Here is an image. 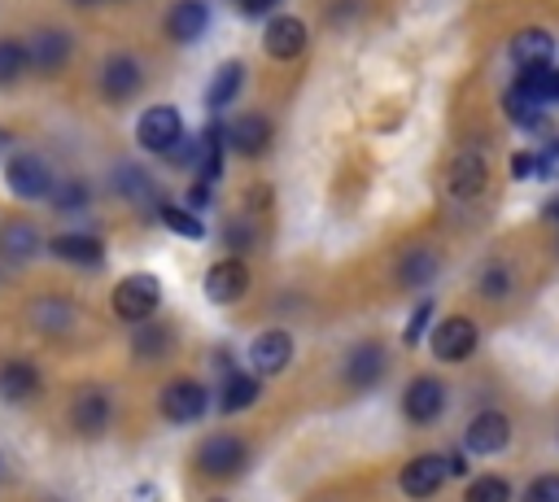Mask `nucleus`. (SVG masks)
Wrapping results in <instances>:
<instances>
[{"label":"nucleus","mask_w":559,"mask_h":502,"mask_svg":"<svg viewBox=\"0 0 559 502\" xmlns=\"http://www.w3.org/2000/svg\"><path fill=\"white\" fill-rule=\"evenodd\" d=\"M135 140H140V148H148V153H170V148L183 140V118H179V109H175V105H148V109L140 113V122H135Z\"/></svg>","instance_id":"1"},{"label":"nucleus","mask_w":559,"mask_h":502,"mask_svg":"<svg viewBox=\"0 0 559 502\" xmlns=\"http://www.w3.org/2000/svg\"><path fill=\"white\" fill-rule=\"evenodd\" d=\"M162 301V284L157 275H127L118 288H114V314L127 319V323H144Z\"/></svg>","instance_id":"2"},{"label":"nucleus","mask_w":559,"mask_h":502,"mask_svg":"<svg viewBox=\"0 0 559 502\" xmlns=\"http://www.w3.org/2000/svg\"><path fill=\"white\" fill-rule=\"evenodd\" d=\"M197 467H201L210 480H231V476L245 467V441L231 437V432L205 437L201 450H197Z\"/></svg>","instance_id":"3"},{"label":"nucleus","mask_w":559,"mask_h":502,"mask_svg":"<svg viewBox=\"0 0 559 502\" xmlns=\"http://www.w3.org/2000/svg\"><path fill=\"white\" fill-rule=\"evenodd\" d=\"M4 183H9L22 201H44V196L52 192V175H48V166H44L35 153H13V157L4 162Z\"/></svg>","instance_id":"4"},{"label":"nucleus","mask_w":559,"mask_h":502,"mask_svg":"<svg viewBox=\"0 0 559 502\" xmlns=\"http://www.w3.org/2000/svg\"><path fill=\"white\" fill-rule=\"evenodd\" d=\"M472 349H476V323H472L467 314H450V319L437 323V332H432V354H437L441 362H463Z\"/></svg>","instance_id":"5"},{"label":"nucleus","mask_w":559,"mask_h":502,"mask_svg":"<svg viewBox=\"0 0 559 502\" xmlns=\"http://www.w3.org/2000/svg\"><path fill=\"white\" fill-rule=\"evenodd\" d=\"M205 406H210V393L197 380H175L162 389V415L170 423H192L205 415Z\"/></svg>","instance_id":"6"},{"label":"nucleus","mask_w":559,"mask_h":502,"mask_svg":"<svg viewBox=\"0 0 559 502\" xmlns=\"http://www.w3.org/2000/svg\"><path fill=\"white\" fill-rule=\"evenodd\" d=\"M245 288H249V266H245L240 258H223V262H214L210 275H205V297H210L214 306L240 301Z\"/></svg>","instance_id":"7"},{"label":"nucleus","mask_w":559,"mask_h":502,"mask_svg":"<svg viewBox=\"0 0 559 502\" xmlns=\"http://www.w3.org/2000/svg\"><path fill=\"white\" fill-rule=\"evenodd\" d=\"M445 480H450V467L441 454H419L402 467V493L406 498H432Z\"/></svg>","instance_id":"8"},{"label":"nucleus","mask_w":559,"mask_h":502,"mask_svg":"<svg viewBox=\"0 0 559 502\" xmlns=\"http://www.w3.org/2000/svg\"><path fill=\"white\" fill-rule=\"evenodd\" d=\"M140 83H144V70H140V61L131 52H114L105 61V70H100V92L109 100H131L140 92Z\"/></svg>","instance_id":"9"},{"label":"nucleus","mask_w":559,"mask_h":502,"mask_svg":"<svg viewBox=\"0 0 559 502\" xmlns=\"http://www.w3.org/2000/svg\"><path fill=\"white\" fill-rule=\"evenodd\" d=\"M402 410H406V419H415V423H432V419L445 410V384L432 380V375L411 380V384H406V397H402Z\"/></svg>","instance_id":"10"},{"label":"nucleus","mask_w":559,"mask_h":502,"mask_svg":"<svg viewBox=\"0 0 559 502\" xmlns=\"http://www.w3.org/2000/svg\"><path fill=\"white\" fill-rule=\"evenodd\" d=\"M262 48H266L275 61H293V57H301V48H306V26H301L293 13H280V17L266 22V31H262Z\"/></svg>","instance_id":"11"},{"label":"nucleus","mask_w":559,"mask_h":502,"mask_svg":"<svg viewBox=\"0 0 559 502\" xmlns=\"http://www.w3.org/2000/svg\"><path fill=\"white\" fill-rule=\"evenodd\" d=\"M511 441V423H507V415H498V410H480L472 423H467V432H463V445L472 450V454H493V450H502Z\"/></svg>","instance_id":"12"},{"label":"nucleus","mask_w":559,"mask_h":502,"mask_svg":"<svg viewBox=\"0 0 559 502\" xmlns=\"http://www.w3.org/2000/svg\"><path fill=\"white\" fill-rule=\"evenodd\" d=\"M293 362V336L288 332H262L249 349V367L258 375H280Z\"/></svg>","instance_id":"13"},{"label":"nucleus","mask_w":559,"mask_h":502,"mask_svg":"<svg viewBox=\"0 0 559 502\" xmlns=\"http://www.w3.org/2000/svg\"><path fill=\"white\" fill-rule=\"evenodd\" d=\"M223 144H231L245 157H258L271 144V122L262 113H245V118H236V122L223 127Z\"/></svg>","instance_id":"14"},{"label":"nucleus","mask_w":559,"mask_h":502,"mask_svg":"<svg viewBox=\"0 0 559 502\" xmlns=\"http://www.w3.org/2000/svg\"><path fill=\"white\" fill-rule=\"evenodd\" d=\"M384 367H389V354H384L376 340H358V345L345 354V380L358 384V389L376 384V380L384 375Z\"/></svg>","instance_id":"15"},{"label":"nucleus","mask_w":559,"mask_h":502,"mask_svg":"<svg viewBox=\"0 0 559 502\" xmlns=\"http://www.w3.org/2000/svg\"><path fill=\"white\" fill-rule=\"evenodd\" d=\"M511 57H515L520 74H528V70H546L550 57H555V39H550L546 31H537V26H528V31L511 35Z\"/></svg>","instance_id":"16"},{"label":"nucleus","mask_w":559,"mask_h":502,"mask_svg":"<svg viewBox=\"0 0 559 502\" xmlns=\"http://www.w3.org/2000/svg\"><path fill=\"white\" fill-rule=\"evenodd\" d=\"M52 258H61V262H74V266H87V271H96L100 262H105V244L96 240V236H87V231H66V236H52Z\"/></svg>","instance_id":"17"},{"label":"nucleus","mask_w":559,"mask_h":502,"mask_svg":"<svg viewBox=\"0 0 559 502\" xmlns=\"http://www.w3.org/2000/svg\"><path fill=\"white\" fill-rule=\"evenodd\" d=\"M70 61V35L66 31H39L26 44V65L35 70H61Z\"/></svg>","instance_id":"18"},{"label":"nucleus","mask_w":559,"mask_h":502,"mask_svg":"<svg viewBox=\"0 0 559 502\" xmlns=\"http://www.w3.org/2000/svg\"><path fill=\"white\" fill-rule=\"evenodd\" d=\"M205 22H210V9H205L201 0H179V4L166 13V35L179 39V44H192V39H201Z\"/></svg>","instance_id":"19"},{"label":"nucleus","mask_w":559,"mask_h":502,"mask_svg":"<svg viewBox=\"0 0 559 502\" xmlns=\"http://www.w3.org/2000/svg\"><path fill=\"white\" fill-rule=\"evenodd\" d=\"M188 166L201 170V183L218 179V170H223V127H218V122H210V127L192 140V162H188Z\"/></svg>","instance_id":"20"},{"label":"nucleus","mask_w":559,"mask_h":502,"mask_svg":"<svg viewBox=\"0 0 559 502\" xmlns=\"http://www.w3.org/2000/svg\"><path fill=\"white\" fill-rule=\"evenodd\" d=\"M70 419H74V428L87 432V437L105 432V423H109V397H105L100 389H83V393L74 397V406H70Z\"/></svg>","instance_id":"21"},{"label":"nucleus","mask_w":559,"mask_h":502,"mask_svg":"<svg viewBox=\"0 0 559 502\" xmlns=\"http://www.w3.org/2000/svg\"><path fill=\"white\" fill-rule=\"evenodd\" d=\"M35 389H39V371H35L31 362H4V367H0V397H4L9 406L31 402Z\"/></svg>","instance_id":"22"},{"label":"nucleus","mask_w":559,"mask_h":502,"mask_svg":"<svg viewBox=\"0 0 559 502\" xmlns=\"http://www.w3.org/2000/svg\"><path fill=\"white\" fill-rule=\"evenodd\" d=\"M480 188H485V162H480V153H459L454 166H450V192L467 201Z\"/></svg>","instance_id":"23"},{"label":"nucleus","mask_w":559,"mask_h":502,"mask_svg":"<svg viewBox=\"0 0 559 502\" xmlns=\"http://www.w3.org/2000/svg\"><path fill=\"white\" fill-rule=\"evenodd\" d=\"M240 83H245V65H240V61H223V65L214 70L210 87H205V105H210V109L231 105V100H236V92H240Z\"/></svg>","instance_id":"24"},{"label":"nucleus","mask_w":559,"mask_h":502,"mask_svg":"<svg viewBox=\"0 0 559 502\" xmlns=\"http://www.w3.org/2000/svg\"><path fill=\"white\" fill-rule=\"evenodd\" d=\"M253 397H258V380H253V375H245V371H227L223 393H218V406H223L227 415H236V410L253 406Z\"/></svg>","instance_id":"25"},{"label":"nucleus","mask_w":559,"mask_h":502,"mask_svg":"<svg viewBox=\"0 0 559 502\" xmlns=\"http://www.w3.org/2000/svg\"><path fill=\"white\" fill-rule=\"evenodd\" d=\"M39 249V236H35V227L31 223H13L4 236H0V258H17V262H26L31 253Z\"/></svg>","instance_id":"26"},{"label":"nucleus","mask_w":559,"mask_h":502,"mask_svg":"<svg viewBox=\"0 0 559 502\" xmlns=\"http://www.w3.org/2000/svg\"><path fill=\"white\" fill-rule=\"evenodd\" d=\"M437 275V253H428V249H411L406 258H402V271H397V279L406 284V288H415V284H428Z\"/></svg>","instance_id":"27"},{"label":"nucleus","mask_w":559,"mask_h":502,"mask_svg":"<svg viewBox=\"0 0 559 502\" xmlns=\"http://www.w3.org/2000/svg\"><path fill=\"white\" fill-rule=\"evenodd\" d=\"M157 214H162V223H166L175 236H183V240H201V236H205L201 218H197L192 210H183V205H162Z\"/></svg>","instance_id":"28"},{"label":"nucleus","mask_w":559,"mask_h":502,"mask_svg":"<svg viewBox=\"0 0 559 502\" xmlns=\"http://www.w3.org/2000/svg\"><path fill=\"white\" fill-rule=\"evenodd\" d=\"M507 498H511V489L502 476H476L463 493V502H507Z\"/></svg>","instance_id":"29"},{"label":"nucleus","mask_w":559,"mask_h":502,"mask_svg":"<svg viewBox=\"0 0 559 502\" xmlns=\"http://www.w3.org/2000/svg\"><path fill=\"white\" fill-rule=\"evenodd\" d=\"M22 70H26V44H17V39H0V87L13 83Z\"/></svg>","instance_id":"30"},{"label":"nucleus","mask_w":559,"mask_h":502,"mask_svg":"<svg viewBox=\"0 0 559 502\" xmlns=\"http://www.w3.org/2000/svg\"><path fill=\"white\" fill-rule=\"evenodd\" d=\"M166 349H170V332H166V327H148V323H144V327L135 332V354H140V358H153V354H166Z\"/></svg>","instance_id":"31"},{"label":"nucleus","mask_w":559,"mask_h":502,"mask_svg":"<svg viewBox=\"0 0 559 502\" xmlns=\"http://www.w3.org/2000/svg\"><path fill=\"white\" fill-rule=\"evenodd\" d=\"M114 183L122 188V196H131V201H148L153 196V183H148V175L144 170H118L114 175Z\"/></svg>","instance_id":"32"},{"label":"nucleus","mask_w":559,"mask_h":502,"mask_svg":"<svg viewBox=\"0 0 559 502\" xmlns=\"http://www.w3.org/2000/svg\"><path fill=\"white\" fill-rule=\"evenodd\" d=\"M520 502H559V476L550 471V476H537L524 493H520Z\"/></svg>","instance_id":"33"},{"label":"nucleus","mask_w":559,"mask_h":502,"mask_svg":"<svg viewBox=\"0 0 559 502\" xmlns=\"http://www.w3.org/2000/svg\"><path fill=\"white\" fill-rule=\"evenodd\" d=\"M35 323H39V327H66L70 314H66V306H61L57 297H44V301L35 306Z\"/></svg>","instance_id":"34"},{"label":"nucleus","mask_w":559,"mask_h":502,"mask_svg":"<svg viewBox=\"0 0 559 502\" xmlns=\"http://www.w3.org/2000/svg\"><path fill=\"white\" fill-rule=\"evenodd\" d=\"M428 319H432V301H419V306H415V314H411V323H406V332H402V340H406V345H419V336H424Z\"/></svg>","instance_id":"35"},{"label":"nucleus","mask_w":559,"mask_h":502,"mask_svg":"<svg viewBox=\"0 0 559 502\" xmlns=\"http://www.w3.org/2000/svg\"><path fill=\"white\" fill-rule=\"evenodd\" d=\"M480 292H485V297H502V292H507V271H502V262H493V266L480 271Z\"/></svg>","instance_id":"36"},{"label":"nucleus","mask_w":559,"mask_h":502,"mask_svg":"<svg viewBox=\"0 0 559 502\" xmlns=\"http://www.w3.org/2000/svg\"><path fill=\"white\" fill-rule=\"evenodd\" d=\"M537 157V175L542 179H559V140H550L542 153H533Z\"/></svg>","instance_id":"37"},{"label":"nucleus","mask_w":559,"mask_h":502,"mask_svg":"<svg viewBox=\"0 0 559 502\" xmlns=\"http://www.w3.org/2000/svg\"><path fill=\"white\" fill-rule=\"evenodd\" d=\"M511 175H515V179L537 175V157H533V153H515V157H511Z\"/></svg>","instance_id":"38"},{"label":"nucleus","mask_w":559,"mask_h":502,"mask_svg":"<svg viewBox=\"0 0 559 502\" xmlns=\"http://www.w3.org/2000/svg\"><path fill=\"white\" fill-rule=\"evenodd\" d=\"M210 205V183H192L188 188V210H205Z\"/></svg>","instance_id":"39"},{"label":"nucleus","mask_w":559,"mask_h":502,"mask_svg":"<svg viewBox=\"0 0 559 502\" xmlns=\"http://www.w3.org/2000/svg\"><path fill=\"white\" fill-rule=\"evenodd\" d=\"M57 205H83V188L79 183H66L61 196H57Z\"/></svg>","instance_id":"40"},{"label":"nucleus","mask_w":559,"mask_h":502,"mask_svg":"<svg viewBox=\"0 0 559 502\" xmlns=\"http://www.w3.org/2000/svg\"><path fill=\"white\" fill-rule=\"evenodd\" d=\"M271 4H275V0H240V9H245V13H266Z\"/></svg>","instance_id":"41"},{"label":"nucleus","mask_w":559,"mask_h":502,"mask_svg":"<svg viewBox=\"0 0 559 502\" xmlns=\"http://www.w3.org/2000/svg\"><path fill=\"white\" fill-rule=\"evenodd\" d=\"M546 218H559V201H550V205H546Z\"/></svg>","instance_id":"42"},{"label":"nucleus","mask_w":559,"mask_h":502,"mask_svg":"<svg viewBox=\"0 0 559 502\" xmlns=\"http://www.w3.org/2000/svg\"><path fill=\"white\" fill-rule=\"evenodd\" d=\"M4 144H9V135H4V131H0V148H4Z\"/></svg>","instance_id":"43"},{"label":"nucleus","mask_w":559,"mask_h":502,"mask_svg":"<svg viewBox=\"0 0 559 502\" xmlns=\"http://www.w3.org/2000/svg\"><path fill=\"white\" fill-rule=\"evenodd\" d=\"M555 244H559V236H555Z\"/></svg>","instance_id":"44"},{"label":"nucleus","mask_w":559,"mask_h":502,"mask_svg":"<svg viewBox=\"0 0 559 502\" xmlns=\"http://www.w3.org/2000/svg\"><path fill=\"white\" fill-rule=\"evenodd\" d=\"M79 4H83V0H79Z\"/></svg>","instance_id":"45"}]
</instances>
